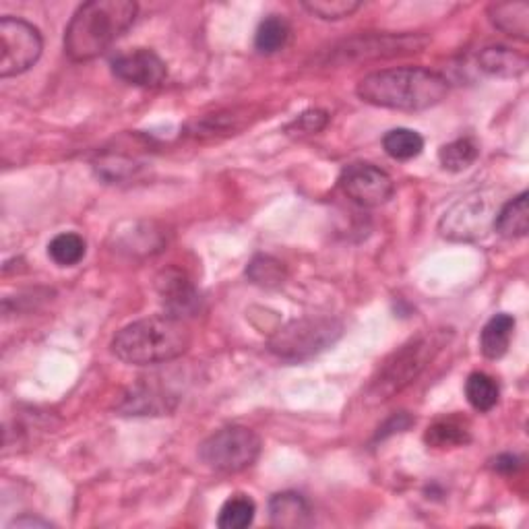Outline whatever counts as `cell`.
Instances as JSON below:
<instances>
[{"instance_id": "1", "label": "cell", "mask_w": 529, "mask_h": 529, "mask_svg": "<svg viewBox=\"0 0 529 529\" xmlns=\"http://www.w3.org/2000/svg\"><path fill=\"white\" fill-rule=\"evenodd\" d=\"M356 93L362 102L370 106L401 112H422L439 106L447 98L449 83L443 75L434 71L401 67L366 75L358 83Z\"/></svg>"}, {"instance_id": "2", "label": "cell", "mask_w": 529, "mask_h": 529, "mask_svg": "<svg viewBox=\"0 0 529 529\" xmlns=\"http://www.w3.org/2000/svg\"><path fill=\"white\" fill-rule=\"evenodd\" d=\"M133 0H91L77 9L65 29V52L75 62L104 54L137 19Z\"/></svg>"}, {"instance_id": "3", "label": "cell", "mask_w": 529, "mask_h": 529, "mask_svg": "<svg viewBox=\"0 0 529 529\" xmlns=\"http://www.w3.org/2000/svg\"><path fill=\"white\" fill-rule=\"evenodd\" d=\"M191 348V331L172 315L147 317L122 327L112 339V352L131 366H153L180 358Z\"/></svg>"}, {"instance_id": "4", "label": "cell", "mask_w": 529, "mask_h": 529, "mask_svg": "<svg viewBox=\"0 0 529 529\" xmlns=\"http://www.w3.org/2000/svg\"><path fill=\"white\" fill-rule=\"evenodd\" d=\"M439 350L441 341L437 339V335H420L412 339L410 344L401 346L381 366L377 379L370 385V397H375L377 401H387L395 393L410 387Z\"/></svg>"}, {"instance_id": "5", "label": "cell", "mask_w": 529, "mask_h": 529, "mask_svg": "<svg viewBox=\"0 0 529 529\" xmlns=\"http://www.w3.org/2000/svg\"><path fill=\"white\" fill-rule=\"evenodd\" d=\"M341 331H344V325L329 317L296 319L269 339V350L282 360L302 362L331 348Z\"/></svg>"}, {"instance_id": "6", "label": "cell", "mask_w": 529, "mask_h": 529, "mask_svg": "<svg viewBox=\"0 0 529 529\" xmlns=\"http://www.w3.org/2000/svg\"><path fill=\"white\" fill-rule=\"evenodd\" d=\"M261 455L259 434L246 426H228L213 432L199 447V457L209 470L238 474L251 468Z\"/></svg>"}, {"instance_id": "7", "label": "cell", "mask_w": 529, "mask_h": 529, "mask_svg": "<svg viewBox=\"0 0 529 529\" xmlns=\"http://www.w3.org/2000/svg\"><path fill=\"white\" fill-rule=\"evenodd\" d=\"M40 31L15 17L0 19V77H17L36 65L42 56Z\"/></svg>"}, {"instance_id": "8", "label": "cell", "mask_w": 529, "mask_h": 529, "mask_svg": "<svg viewBox=\"0 0 529 529\" xmlns=\"http://www.w3.org/2000/svg\"><path fill=\"white\" fill-rule=\"evenodd\" d=\"M494 199L486 193H474L457 201L439 224L443 238L453 242H478L484 240L490 230H494L496 217Z\"/></svg>"}, {"instance_id": "9", "label": "cell", "mask_w": 529, "mask_h": 529, "mask_svg": "<svg viewBox=\"0 0 529 529\" xmlns=\"http://www.w3.org/2000/svg\"><path fill=\"white\" fill-rule=\"evenodd\" d=\"M339 186L344 195L360 207H381L395 193L391 176L372 164L346 166L341 170Z\"/></svg>"}, {"instance_id": "10", "label": "cell", "mask_w": 529, "mask_h": 529, "mask_svg": "<svg viewBox=\"0 0 529 529\" xmlns=\"http://www.w3.org/2000/svg\"><path fill=\"white\" fill-rule=\"evenodd\" d=\"M428 40L414 34H377L356 38L339 48L337 54L348 60H370V58H393L401 54L420 52Z\"/></svg>"}, {"instance_id": "11", "label": "cell", "mask_w": 529, "mask_h": 529, "mask_svg": "<svg viewBox=\"0 0 529 529\" xmlns=\"http://www.w3.org/2000/svg\"><path fill=\"white\" fill-rule=\"evenodd\" d=\"M112 73L116 79L135 87H160L168 77L166 62L145 48L116 56L112 60Z\"/></svg>"}, {"instance_id": "12", "label": "cell", "mask_w": 529, "mask_h": 529, "mask_svg": "<svg viewBox=\"0 0 529 529\" xmlns=\"http://www.w3.org/2000/svg\"><path fill=\"white\" fill-rule=\"evenodd\" d=\"M158 292L168 310V315L182 319L197 313L201 300L193 282L184 273L174 269L162 273L158 279Z\"/></svg>"}, {"instance_id": "13", "label": "cell", "mask_w": 529, "mask_h": 529, "mask_svg": "<svg viewBox=\"0 0 529 529\" xmlns=\"http://www.w3.org/2000/svg\"><path fill=\"white\" fill-rule=\"evenodd\" d=\"M271 525L282 529L306 527L313 521L306 499L298 492H279L269 501Z\"/></svg>"}, {"instance_id": "14", "label": "cell", "mask_w": 529, "mask_h": 529, "mask_svg": "<svg viewBox=\"0 0 529 529\" xmlns=\"http://www.w3.org/2000/svg\"><path fill=\"white\" fill-rule=\"evenodd\" d=\"M478 65L492 77L517 79L527 71V58L505 46H490L480 52Z\"/></svg>"}, {"instance_id": "15", "label": "cell", "mask_w": 529, "mask_h": 529, "mask_svg": "<svg viewBox=\"0 0 529 529\" xmlns=\"http://www.w3.org/2000/svg\"><path fill=\"white\" fill-rule=\"evenodd\" d=\"M515 333V319L507 313L494 315L482 329L480 335V350L486 358L499 360L509 352L511 339Z\"/></svg>"}, {"instance_id": "16", "label": "cell", "mask_w": 529, "mask_h": 529, "mask_svg": "<svg viewBox=\"0 0 529 529\" xmlns=\"http://www.w3.org/2000/svg\"><path fill=\"white\" fill-rule=\"evenodd\" d=\"M490 21L503 34L521 42L529 40V5L527 3H499L488 9Z\"/></svg>"}, {"instance_id": "17", "label": "cell", "mask_w": 529, "mask_h": 529, "mask_svg": "<svg viewBox=\"0 0 529 529\" xmlns=\"http://www.w3.org/2000/svg\"><path fill=\"white\" fill-rule=\"evenodd\" d=\"M494 230L503 238H523L529 232V203L527 193L505 203L494 217Z\"/></svg>"}, {"instance_id": "18", "label": "cell", "mask_w": 529, "mask_h": 529, "mask_svg": "<svg viewBox=\"0 0 529 529\" xmlns=\"http://www.w3.org/2000/svg\"><path fill=\"white\" fill-rule=\"evenodd\" d=\"M426 443L434 449H453L463 447L472 441L470 428L455 418L437 420L426 430Z\"/></svg>"}, {"instance_id": "19", "label": "cell", "mask_w": 529, "mask_h": 529, "mask_svg": "<svg viewBox=\"0 0 529 529\" xmlns=\"http://www.w3.org/2000/svg\"><path fill=\"white\" fill-rule=\"evenodd\" d=\"M499 385L486 372H472L465 383V397L476 412H490L499 403Z\"/></svg>"}, {"instance_id": "20", "label": "cell", "mask_w": 529, "mask_h": 529, "mask_svg": "<svg viewBox=\"0 0 529 529\" xmlns=\"http://www.w3.org/2000/svg\"><path fill=\"white\" fill-rule=\"evenodd\" d=\"M383 147L387 151L389 158L408 162L418 158L424 149V139L420 133L412 129H393L383 137Z\"/></svg>"}, {"instance_id": "21", "label": "cell", "mask_w": 529, "mask_h": 529, "mask_svg": "<svg viewBox=\"0 0 529 529\" xmlns=\"http://www.w3.org/2000/svg\"><path fill=\"white\" fill-rule=\"evenodd\" d=\"M288 40H290V25L279 15H271L263 19L255 34V46L263 54L279 52L288 44Z\"/></svg>"}, {"instance_id": "22", "label": "cell", "mask_w": 529, "mask_h": 529, "mask_svg": "<svg viewBox=\"0 0 529 529\" xmlns=\"http://www.w3.org/2000/svg\"><path fill=\"white\" fill-rule=\"evenodd\" d=\"M87 251V244L79 234L65 232L58 234L48 244V255L50 259L60 267H73L83 261Z\"/></svg>"}, {"instance_id": "23", "label": "cell", "mask_w": 529, "mask_h": 529, "mask_svg": "<svg viewBox=\"0 0 529 529\" xmlns=\"http://www.w3.org/2000/svg\"><path fill=\"white\" fill-rule=\"evenodd\" d=\"M257 505L253 499H248L244 494H236L228 499L217 517V525L222 529H244L255 521Z\"/></svg>"}, {"instance_id": "24", "label": "cell", "mask_w": 529, "mask_h": 529, "mask_svg": "<svg viewBox=\"0 0 529 529\" xmlns=\"http://www.w3.org/2000/svg\"><path fill=\"white\" fill-rule=\"evenodd\" d=\"M478 155L480 149L472 139H457L441 147L439 162L447 172H463L478 160Z\"/></svg>"}, {"instance_id": "25", "label": "cell", "mask_w": 529, "mask_h": 529, "mask_svg": "<svg viewBox=\"0 0 529 529\" xmlns=\"http://www.w3.org/2000/svg\"><path fill=\"white\" fill-rule=\"evenodd\" d=\"M246 277L251 279L253 284L257 286H265V288H275L279 284H284L286 279V267L284 263H279L273 257L267 255H259L255 257L251 263L246 267Z\"/></svg>"}, {"instance_id": "26", "label": "cell", "mask_w": 529, "mask_h": 529, "mask_svg": "<svg viewBox=\"0 0 529 529\" xmlns=\"http://www.w3.org/2000/svg\"><path fill=\"white\" fill-rule=\"evenodd\" d=\"M302 7L319 19L339 21L356 13L360 9V3H356V0H306Z\"/></svg>"}, {"instance_id": "27", "label": "cell", "mask_w": 529, "mask_h": 529, "mask_svg": "<svg viewBox=\"0 0 529 529\" xmlns=\"http://www.w3.org/2000/svg\"><path fill=\"white\" fill-rule=\"evenodd\" d=\"M329 122V116L327 112L323 110H308L304 114H300V118L294 122V127L298 131H304V133H319L327 127Z\"/></svg>"}, {"instance_id": "28", "label": "cell", "mask_w": 529, "mask_h": 529, "mask_svg": "<svg viewBox=\"0 0 529 529\" xmlns=\"http://www.w3.org/2000/svg\"><path fill=\"white\" fill-rule=\"evenodd\" d=\"M519 468V459L515 455H501L494 459V470L496 472H503V474H511Z\"/></svg>"}, {"instance_id": "29", "label": "cell", "mask_w": 529, "mask_h": 529, "mask_svg": "<svg viewBox=\"0 0 529 529\" xmlns=\"http://www.w3.org/2000/svg\"><path fill=\"white\" fill-rule=\"evenodd\" d=\"M11 527H52V523L38 517H19L11 523Z\"/></svg>"}]
</instances>
